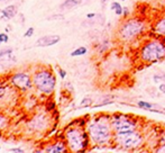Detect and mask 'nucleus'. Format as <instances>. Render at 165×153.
I'll list each match as a JSON object with an SVG mask.
<instances>
[{"label":"nucleus","instance_id":"1","mask_svg":"<svg viewBox=\"0 0 165 153\" xmlns=\"http://www.w3.org/2000/svg\"><path fill=\"white\" fill-rule=\"evenodd\" d=\"M89 137L91 143L99 146L109 145L114 142L115 133L111 127V117L109 116H98L87 125Z\"/></svg>","mask_w":165,"mask_h":153},{"label":"nucleus","instance_id":"2","mask_svg":"<svg viewBox=\"0 0 165 153\" xmlns=\"http://www.w3.org/2000/svg\"><path fill=\"white\" fill-rule=\"evenodd\" d=\"M64 140L70 152H83L88 150L91 143L88 131L82 125L71 124L64 131Z\"/></svg>","mask_w":165,"mask_h":153},{"label":"nucleus","instance_id":"3","mask_svg":"<svg viewBox=\"0 0 165 153\" xmlns=\"http://www.w3.org/2000/svg\"><path fill=\"white\" fill-rule=\"evenodd\" d=\"M32 76L34 88L37 91L44 95L53 94L56 87V76L52 69L42 67L36 69L32 73Z\"/></svg>","mask_w":165,"mask_h":153},{"label":"nucleus","instance_id":"4","mask_svg":"<svg viewBox=\"0 0 165 153\" xmlns=\"http://www.w3.org/2000/svg\"><path fill=\"white\" fill-rule=\"evenodd\" d=\"M140 60L145 63H155L165 59V43L159 39L146 42L139 51Z\"/></svg>","mask_w":165,"mask_h":153},{"label":"nucleus","instance_id":"5","mask_svg":"<svg viewBox=\"0 0 165 153\" xmlns=\"http://www.w3.org/2000/svg\"><path fill=\"white\" fill-rule=\"evenodd\" d=\"M145 30H146L145 21H140L138 18H132L121 25L119 30H118V36L121 41L130 42L140 34H143Z\"/></svg>","mask_w":165,"mask_h":153},{"label":"nucleus","instance_id":"6","mask_svg":"<svg viewBox=\"0 0 165 153\" xmlns=\"http://www.w3.org/2000/svg\"><path fill=\"white\" fill-rule=\"evenodd\" d=\"M114 142H115L117 146L124 150H135L138 149L143 144V136L137 130L129 131V132L125 133H118L114 136Z\"/></svg>","mask_w":165,"mask_h":153},{"label":"nucleus","instance_id":"7","mask_svg":"<svg viewBox=\"0 0 165 153\" xmlns=\"http://www.w3.org/2000/svg\"><path fill=\"white\" fill-rule=\"evenodd\" d=\"M8 80L10 85L21 92H27L28 90L33 89L34 85H33V76L28 72L25 71H17L14 72L8 76Z\"/></svg>","mask_w":165,"mask_h":153},{"label":"nucleus","instance_id":"8","mask_svg":"<svg viewBox=\"0 0 165 153\" xmlns=\"http://www.w3.org/2000/svg\"><path fill=\"white\" fill-rule=\"evenodd\" d=\"M138 123L132 117L124 115H114L111 117V127L115 134L137 130Z\"/></svg>","mask_w":165,"mask_h":153},{"label":"nucleus","instance_id":"9","mask_svg":"<svg viewBox=\"0 0 165 153\" xmlns=\"http://www.w3.org/2000/svg\"><path fill=\"white\" fill-rule=\"evenodd\" d=\"M27 127L33 132L43 133L50 127V116L45 113H38L34 115L28 123Z\"/></svg>","mask_w":165,"mask_h":153},{"label":"nucleus","instance_id":"10","mask_svg":"<svg viewBox=\"0 0 165 153\" xmlns=\"http://www.w3.org/2000/svg\"><path fill=\"white\" fill-rule=\"evenodd\" d=\"M42 151L46 153H64V152H68L69 147L66 145L65 140L63 138V140H56L55 142H53V143L48 144L47 146H45Z\"/></svg>","mask_w":165,"mask_h":153},{"label":"nucleus","instance_id":"11","mask_svg":"<svg viewBox=\"0 0 165 153\" xmlns=\"http://www.w3.org/2000/svg\"><path fill=\"white\" fill-rule=\"evenodd\" d=\"M61 41V36L57 34H51V35H45L39 37L35 43V46L37 47H48L57 44Z\"/></svg>","mask_w":165,"mask_h":153},{"label":"nucleus","instance_id":"12","mask_svg":"<svg viewBox=\"0 0 165 153\" xmlns=\"http://www.w3.org/2000/svg\"><path fill=\"white\" fill-rule=\"evenodd\" d=\"M2 14V19L6 21H10L12 18H15L18 15V7L16 5H9L6 8H3L2 10H0Z\"/></svg>","mask_w":165,"mask_h":153},{"label":"nucleus","instance_id":"13","mask_svg":"<svg viewBox=\"0 0 165 153\" xmlns=\"http://www.w3.org/2000/svg\"><path fill=\"white\" fill-rule=\"evenodd\" d=\"M12 86L10 85V82L8 81H2V80H0V104L2 103V101H5V100L7 99V97H8L9 92H10V90H11Z\"/></svg>","mask_w":165,"mask_h":153},{"label":"nucleus","instance_id":"14","mask_svg":"<svg viewBox=\"0 0 165 153\" xmlns=\"http://www.w3.org/2000/svg\"><path fill=\"white\" fill-rule=\"evenodd\" d=\"M82 2V0H64L61 6H60V10L62 12H66V10H71V9L75 8Z\"/></svg>","mask_w":165,"mask_h":153},{"label":"nucleus","instance_id":"15","mask_svg":"<svg viewBox=\"0 0 165 153\" xmlns=\"http://www.w3.org/2000/svg\"><path fill=\"white\" fill-rule=\"evenodd\" d=\"M154 32H155L156 35L165 37V16L155 23V25H154Z\"/></svg>","mask_w":165,"mask_h":153},{"label":"nucleus","instance_id":"16","mask_svg":"<svg viewBox=\"0 0 165 153\" xmlns=\"http://www.w3.org/2000/svg\"><path fill=\"white\" fill-rule=\"evenodd\" d=\"M110 9L114 10L117 16H121L123 15V12H124V8H123V6H121L119 2H117V1H114V2L110 5Z\"/></svg>","mask_w":165,"mask_h":153},{"label":"nucleus","instance_id":"17","mask_svg":"<svg viewBox=\"0 0 165 153\" xmlns=\"http://www.w3.org/2000/svg\"><path fill=\"white\" fill-rule=\"evenodd\" d=\"M87 53H88V49H87L86 46H80V47H78V49H75L74 51H72L70 55L72 56V58H75V56H82Z\"/></svg>","mask_w":165,"mask_h":153},{"label":"nucleus","instance_id":"18","mask_svg":"<svg viewBox=\"0 0 165 153\" xmlns=\"http://www.w3.org/2000/svg\"><path fill=\"white\" fill-rule=\"evenodd\" d=\"M8 123H9L8 116H6V115L3 114V113L0 112V131L3 130L5 127H7Z\"/></svg>","mask_w":165,"mask_h":153},{"label":"nucleus","instance_id":"19","mask_svg":"<svg viewBox=\"0 0 165 153\" xmlns=\"http://www.w3.org/2000/svg\"><path fill=\"white\" fill-rule=\"evenodd\" d=\"M154 81L156 83H162L163 81H165V74H163V73L154 74Z\"/></svg>","mask_w":165,"mask_h":153},{"label":"nucleus","instance_id":"20","mask_svg":"<svg viewBox=\"0 0 165 153\" xmlns=\"http://www.w3.org/2000/svg\"><path fill=\"white\" fill-rule=\"evenodd\" d=\"M90 105H92V99L90 97H86L81 101V107H89Z\"/></svg>","mask_w":165,"mask_h":153},{"label":"nucleus","instance_id":"21","mask_svg":"<svg viewBox=\"0 0 165 153\" xmlns=\"http://www.w3.org/2000/svg\"><path fill=\"white\" fill-rule=\"evenodd\" d=\"M9 41V36L7 33H0V42L1 43H7Z\"/></svg>","mask_w":165,"mask_h":153},{"label":"nucleus","instance_id":"22","mask_svg":"<svg viewBox=\"0 0 165 153\" xmlns=\"http://www.w3.org/2000/svg\"><path fill=\"white\" fill-rule=\"evenodd\" d=\"M34 32H35L34 27H29V28L26 30V33L24 34V37H32V36L34 35Z\"/></svg>","mask_w":165,"mask_h":153},{"label":"nucleus","instance_id":"23","mask_svg":"<svg viewBox=\"0 0 165 153\" xmlns=\"http://www.w3.org/2000/svg\"><path fill=\"white\" fill-rule=\"evenodd\" d=\"M57 72H59V76H61V79H65L66 78V71L62 68H59L57 69Z\"/></svg>","mask_w":165,"mask_h":153},{"label":"nucleus","instance_id":"24","mask_svg":"<svg viewBox=\"0 0 165 153\" xmlns=\"http://www.w3.org/2000/svg\"><path fill=\"white\" fill-rule=\"evenodd\" d=\"M8 152H12V153H25V151L20 147H14V149H10L8 150Z\"/></svg>","mask_w":165,"mask_h":153},{"label":"nucleus","instance_id":"25","mask_svg":"<svg viewBox=\"0 0 165 153\" xmlns=\"http://www.w3.org/2000/svg\"><path fill=\"white\" fill-rule=\"evenodd\" d=\"M155 152H157V153H165V143L163 145H161L159 147H157L156 150H155Z\"/></svg>","mask_w":165,"mask_h":153},{"label":"nucleus","instance_id":"26","mask_svg":"<svg viewBox=\"0 0 165 153\" xmlns=\"http://www.w3.org/2000/svg\"><path fill=\"white\" fill-rule=\"evenodd\" d=\"M158 90L162 92V94H165V81H163L162 83H159Z\"/></svg>","mask_w":165,"mask_h":153},{"label":"nucleus","instance_id":"27","mask_svg":"<svg viewBox=\"0 0 165 153\" xmlns=\"http://www.w3.org/2000/svg\"><path fill=\"white\" fill-rule=\"evenodd\" d=\"M94 17H96V14H94V12H89V14H87V18H88V19H93Z\"/></svg>","mask_w":165,"mask_h":153},{"label":"nucleus","instance_id":"28","mask_svg":"<svg viewBox=\"0 0 165 153\" xmlns=\"http://www.w3.org/2000/svg\"><path fill=\"white\" fill-rule=\"evenodd\" d=\"M128 12H128V8H127V7H125V8H124V12H123V15H124L125 17H127Z\"/></svg>","mask_w":165,"mask_h":153},{"label":"nucleus","instance_id":"29","mask_svg":"<svg viewBox=\"0 0 165 153\" xmlns=\"http://www.w3.org/2000/svg\"><path fill=\"white\" fill-rule=\"evenodd\" d=\"M108 1H109V0H100V2H101V5H102L103 7L106 6L107 5V2H108Z\"/></svg>","mask_w":165,"mask_h":153},{"label":"nucleus","instance_id":"30","mask_svg":"<svg viewBox=\"0 0 165 153\" xmlns=\"http://www.w3.org/2000/svg\"><path fill=\"white\" fill-rule=\"evenodd\" d=\"M11 30V28H10V26H8V27H6V33H8L9 30Z\"/></svg>","mask_w":165,"mask_h":153},{"label":"nucleus","instance_id":"31","mask_svg":"<svg viewBox=\"0 0 165 153\" xmlns=\"http://www.w3.org/2000/svg\"><path fill=\"white\" fill-rule=\"evenodd\" d=\"M121 1H126V0H121Z\"/></svg>","mask_w":165,"mask_h":153},{"label":"nucleus","instance_id":"32","mask_svg":"<svg viewBox=\"0 0 165 153\" xmlns=\"http://www.w3.org/2000/svg\"><path fill=\"white\" fill-rule=\"evenodd\" d=\"M0 151H1V146H0Z\"/></svg>","mask_w":165,"mask_h":153},{"label":"nucleus","instance_id":"33","mask_svg":"<svg viewBox=\"0 0 165 153\" xmlns=\"http://www.w3.org/2000/svg\"><path fill=\"white\" fill-rule=\"evenodd\" d=\"M0 45H1V42H0Z\"/></svg>","mask_w":165,"mask_h":153}]
</instances>
